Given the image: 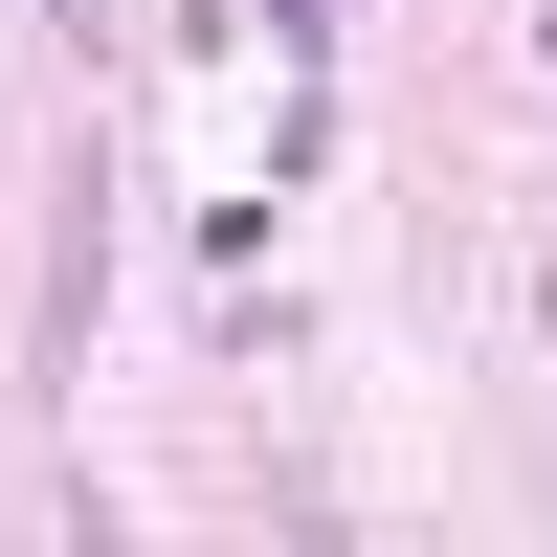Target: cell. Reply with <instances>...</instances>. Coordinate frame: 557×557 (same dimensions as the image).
<instances>
[{
    "label": "cell",
    "mask_w": 557,
    "mask_h": 557,
    "mask_svg": "<svg viewBox=\"0 0 557 557\" xmlns=\"http://www.w3.org/2000/svg\"><path fill=\"white\" fill-rule=\"evenodd\" d=\"M89 268H112V157H67V223H45V380L89 357Z\"/></svg>",
    "instance_id": "cell-1"
},
{
    "label": "cell",
    "mask_w": 557,
    "mask_h": 557,
    "mask_svg": "<svg viewBox=\"0 0 557 557\" xmlns=\"http://www.w3.org/2000/svg\"><path fill=\"white\" fill-rule=\"evenodd\" d=\"M268 23H290V45H312V23H335V0H268Z\"/></svg>",
    "instance_id": "cell-2"
}]
</instances>
